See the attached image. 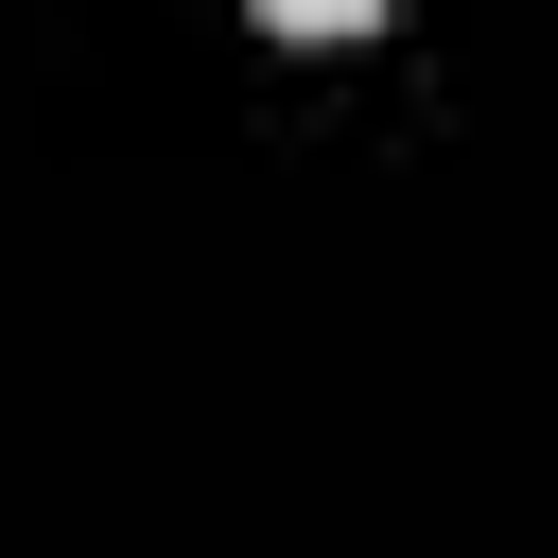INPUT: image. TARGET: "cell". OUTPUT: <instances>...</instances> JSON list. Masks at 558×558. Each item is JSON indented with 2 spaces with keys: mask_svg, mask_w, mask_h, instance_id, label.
Masks as SVG:
<instances>
[{
  "mask_svg": "<svg viewBox=\"0 0 558 558\" xmlns=\"http://www.w3.org/2000/svg\"><path fill=\"white\" fill-rule=\"evenodd\" d=\"M244 17H262V35H366L384 0H244Z\"/></svg>",
  "mask_w": 558,
  "mask_h": 558,
  "instance_id": "1",
  "label": "cell"
}]
</instances>
